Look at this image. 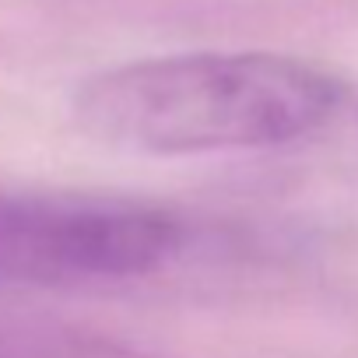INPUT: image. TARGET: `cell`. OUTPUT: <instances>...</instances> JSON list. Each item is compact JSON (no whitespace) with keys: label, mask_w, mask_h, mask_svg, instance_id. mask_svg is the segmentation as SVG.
<instances>
[{"label":"cell","mask_w":358,"mask_h":358,"mask_svg":"<svg viewBox=\"0 0 358 358\" xmlns=\"http://www.w3.org/2000/svg\"><path fill=\"white\" fill-rule=\"evenodd\" d=\"M344 81L285 53H172L88 74L71 99L92 141L155 158L257 151L327 127Z\"/></svg>","instance_id":"obj_1"},{"label":"cell","mask_w":358,"mask_h":358,"mask_svg":"<svg viewBox=\"0 0 358 358\" xmlns=\"http://www.w3.org/2000/svg\"><path fill=\"white\" fill-rule=\"evenodd\" d=\"M0 358H151V355L67 323L0 320Z\"/></svg>","instance_id":"obj_3"},{"label":"cell","mask_w":358,"mask_h":358,"mask_svg":"<svg viewBox=\"0 0 358 358\" xmlns=\"http://www.w3.org/2000/svg\"><path fill=\"white\" fill-rule=\"evenodd\" d=\"M183 225L169 211L116 197L0 194V281L99 285L158 271Z\"/></svg>","instance_id":"obj_2"}]
</instances>
